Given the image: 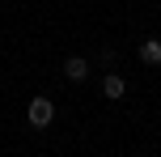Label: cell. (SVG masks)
I'll return each mask as SVG.
<instances>
[{
  "instance_id": "cell-1",
  "label": "cell",
  "mask_w": 161,
  "mask_h": 157,
  "mask_svg": "<svg viewBox=\"0 0 161 157\" xmlns=\"http://www.w3.org/2000/svg\"><path fill=\"white\" fill-rule=\"evenodd\" d=\"M25 119H30V127L34 132H42V127H51V119H55V102L51 98H30V106H25Z\"/></svg>"
},
{
  "instance_id": "cell-2",
  "label": "cell",
  "mask_w": 161,
  "mask_h": 157,
  "mask_svg": "<svg viewBox=\"0 0 161 157\" xmlns=\"http://www.w3.org/2000/svg\"><path fill=\"white\" fill-rule=\"evenodd\" d=\"M64 76H68L72 85H80V81L89 76V59H85V55H68V59H64Z\"/></svg>"
},
{
  "instance_id": "cell-3",
  "label": "cell",
  "mask_w": 161,
  "mask_h": 157,
  "mask_svg": "<svg viewBox=\"0 0 161 157\" xmlns=\"http://www.w3.org/2000/svg\"><path fill=\"white\" fill-rule=\"evenodd\" d=\"M102 93H106L110 102H119L123 93H127V81H123L119 72H106V76H102Z\"/></svg>"
},
{
  "instance_id": "cell-4",
  "label": "cell",
  "mask_w": 161,
  "mask_h": 157,
  "mask_svg": "<svg viewBox=\"0 0 161 157\" xmlns=\"http://www.w3.org/2000/svg\"><path fill=\"white\" fill-rule=\"evenodd\" d=\"M140 59L144 64H161V38H144L140 42Z\"/></svg>"
}]
</instances>
